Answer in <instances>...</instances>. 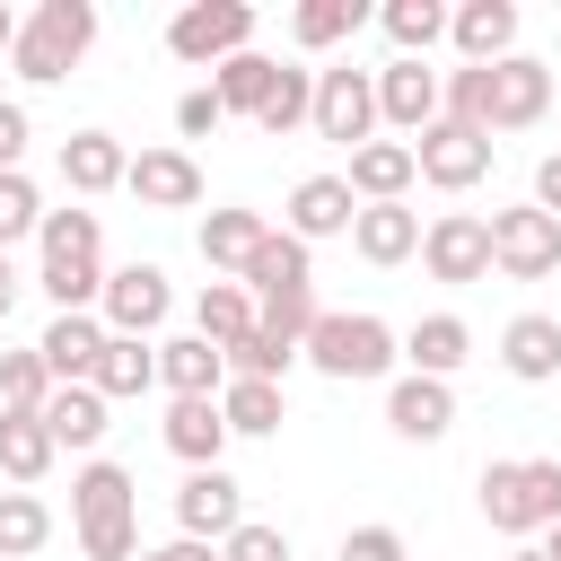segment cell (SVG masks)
<instances>
[{"label": "cell", "instance_id": "cell-1", "mask_svg": "<svg viewBox=\"0 0 561 561\" xmlns=\"http://www.w3.org/2000/svg\"><path fill=\"white\" fill-rule=\"evenodd\" d=\"M140 491H131V473L123 465H105V456H88L79 473H70V526H79V552L88 561H131L140 552Z\"/></svg>", "mask_w": 561, "mask_h": 561}, {"label": "cell", "instance_id": "cell-2", "mask_svg": "<svg viewBox=\"0 0 561 561\" xmlns=\"http://www.w3.org/2000/svg\"><path fill=\"white\" fill-rule=\"evenodd\" d=\"M473 491H482V517H491L508 543L561 526V456H500V465H482Z\"/></svg>", "mask_w": 561, "mask_h": 561}, {"label": "cell", "instance_id": "cell-3", "mask_svg": "<svg viewBox=\"0 0 561 561\" xmlns=\"http://www.w3.org/2000/svg\"><path fill=\"white\" fill-rule=\"evenodd\" d=\"M88 44H96V0H44L35 18H18L9 70H18L26 88H53V79H70V70L88 61Z\"/></svg>", "mask_w": 561, "mask_h": 561}, {"label": "cell", "instance_id": "cell-4", "mask_svg": "<svg viewBox=\"0 0 561 561\" xmlns=\"http://www.w3.org/2000/svg\"><path fill=\"white\" fill-rule=\"evenodd\" d=\"M298 359H307V368H324L333 386H359V377H386V368L403 359V342H394V324H386V316L351 307V316H316V324H307V342H298Z\"/></svg>", "mask_w": 561, "mask_h": 561}, {"label": "cell", "instance_id": "cell-5", "mask_svg": "<svg viewBox=\"0 0 561 561\" xmlns=\"http://www.w3.org/2000/svg\"><path fill=\"white\" fill-rule=\"evenodd\" d=\"M167 53H175L184 70H219V61L254 53V9H245V0H184V9L167 18Z\"/></svg>", "mask_w": 561, "mask_h": 561}, {"label": "cell", "instance_id": "cell-6", "mask_svg": "<svg viewBox=\"0 0 561 561\" xmlns=\"http://www.w3.org/2000/svg\"><path fill=\"white\" fill-rule=\"evenodd\" d=\"M167 307H175V289H167L158 263H114L105 272V298H96V324L123 333V342H149L167 324Z\"/></svg>", "mask_w": 561, "mask_h": 561}, {"label": "cell", "instance_id": "cell-7", "mask_svg": "<svg viewBox=\"0 0 561 561\" xmlns=\"http://www.w3.org/2000/svg\"><path fill=\"white\" fill-rule=\"evenodd\" d=\"M491 272H508V280H552V272H561V219H543L535 202L491 210Z\"/></svg>", "mask_w": 561, "mask_h": 561}, {"label": "cell", "instance_id": "cell-8", "mask_svg": "<svg viewBox=\"0 0 561 561\" xmlns=\"http://www.w3.org/2000/svg\"><path fill=\"white\" fill-rule=\"evenodd\" d=\"M307 123H316V140H342V149H359V140H377V79L368 70H316V105H307Z\"/></svg>", "mask_w": 561, "mask_h": 561}, {"label": "cell", "instance_id": "cell-9", "mask_svg": "<svg viewBox=\"0 0 561 561\" xmlns=\"http://www.w3.org/2000/svg\"><path fill=\"white\" fill-rule=\"evenodd\" d=\"M421 263H430V280H447V289L491 280V219H473V210H438V219L421 228Z\"/></svg>", "mask_w": 561, "mask_h": 561}, {"label": "cell", "instance_id": "cell-10", "mask_svg": "<svg viewBox=\"0 0 561 561\" xmlns=\"http://www.w3.org/2000/svg\"><path fill=\"white\" fill-rule=\"evenodd\" d=\"M491 149H500V140H482V131H465V123H430V131L412 140V167H421V184H438V193H473V184L491 175Z\"/></svg>", "mask_w": 561, "mask_h": 561}, {"label": "cell", "instance_id": "cell-11", "mask_svg": "<svg viewBox=\"0 0 561 561\" xmlns=\"http://www.w3.org/2000/svg\"><path fill=\"white\" fill-rule=\"evenodd\" d=\"M175 526H184L193 543H228V535L245 526V491H237V473H228V465L184 473V482H175Z\"/></svg>", "mask_w": 561, "mask_h": 561}, {"label": "cell", "instance_id": "cell-12", "mask_svg": "<svg viewBox=\"0 0 561 561\" xmlns=\"http://www.w3.org/2000/svg\"><path fill=\"white\" fill-rule=\"evenodd\" d=\"M386 430L394 438H412V447H438L447 430H456V386H438V377H394L386 386Z\"/></svg>", "mask_w": 561, "mask_h": 561}, {"label": "cell", "instance_id": "cell-13", "mask_svg": "<svg viewBox=\"0 0 561 561\" xmlns=\"http://www.w3.org/2000/svg\"><path fill=\"white\" fill-rule=\"evenodd\" d=\"M543 105H552V70H543L535 53L491 61V131H535Z\"/></svg>", "mask_w": 561, "mask_h": 561}, {"label": "cell", "instance_id": "cell-14", "mask_svg": "<svg viewBox=\"0 0 561 561\" xmlns=\"http://www.w3.org/2000/svg\"><path fill=\"white\" fill-rule=\"evenodd\" d=\"M351 219H359V202H351V184H342V175H298V184H289V210H280V228H289L298 245L351 237Z\"/></svg>", "mask_w": 561, "mask_h": 561}, {"label": "cell", "instance_id": "cell-15", "mask_svg": "<svg viewBox=\"0 0 561 561\" xmlns=\"http://www.w3.org/2000/svg\"><path fill=\"white\" fill-rule=\"evenodd\" d=\"M447 44L465 53V70H491L517 53V0H465L447 9Z\"/></svg>", "mask_w": 561, "mask_h": 561}, {"label": "cell", "instance_id": "cell-16", "mask_svg": "<svg viewBox=\"0 0 561 561\" xmlns=\"http://www.w3.org/2000/svg\"><path fill=\"white\" fill-rule=\"evenodd\" d=\"M377 79V123H394V131H430L438 123V70L430 61H386V70H368Z\"/></svg>", "mask_w": 561, "mask_h": 561}, {"label": "cell", "instance_id": "cell-17", "mask_svg": "<svg viewBox=\"0 0 561 561\" xmlns=\"http://www.w3.org/2000/svg\"><path fill=\"white\" fill-rule=\"evenodd\" d=\"M123 193H140V210H193L202 202V167H193V149H140L123 167Z\"/></svg>", "mask_w": 561, "mask_h": 561}, {"label": "cell", "instance_id": "cell-18", "mask_svg": "<svg viewBox=\"0 0 561 561\" xmlns=\"http://www.w3.org/2000/svg\"><path fill=\"white\" fill-rule=\"evenodd\" d=\"M500 368L517 377V386H552L561 377V316H508L500 324Z\"/></svg>", "mask_w": 561, "mask_h": 561}, {"label": "cell", "instance_id": "cell-19", "mask_svg": "<svg viewBox=\"0 0 561 561\" xmlns=\"http://www.w3.org/2000/svg\"><path fill=\"white\" fill-rule=\"evenodd\" d=\"M412 140H359L351 149V167H342V184H351V202H403L412 193Z\"/></svg>", "mask_w": 561, "mask_h": 561}, {"label": "cell", "instance_id": "cell-20", "mask_svg": "<svg viewBox=\"0 0 561 561\" xmlns=\"http://www.w3.org/2000/svg\"><path fill=\"white\" fill-rule=\"evenodd\" d=\"M394 342H403L412 377H438V386L473 359V324H465V316H447V307H438V316H421V324H412V333H394Z\"/></svg>", "mask_w": 561, "mask_h": 561}, {"label": "cell", "instance_id": "cell-21", "mask_svg": "<svg viewBox=\"0 0 561 561\" xmlns=\"http://www.w3.org/2000/svg\"><path fill=\"white\" fill-rule=\"evenodd\" d=\"M167 447L184 456V473L219 465V456H228V421H219V394H175V403H167Z\"/></svg>", "mask_w": 561, "mask_h": 561}, {"label": "cell", "instance_id": "cell-22", "mask_svg": "<svg viewBox=\"0 0 561 561\" xmlns=\"http://www.w3.org/2000/svg\"><path fill=\"white\" fill-rule=\"evenodd\" d=\"M123 167H131V149H123L114 131H70V140H61V184H70L79 202L114 193V184H123Z\"/></svg>", "mask_w": 561, "mask_h": 561}, {"label": "cell", "instance_id": "cell-23", "mask_svg": "<svg viewBox=\"0 0 561 561\" xmlns=\"http://www.w3.org/2000/svg\"><path fill=\"white\" fill-rule=\"evenodd\" d=\"M351 245H359V263H403V254H421V210H403V202H359Z\"/></svg>", "mask_w": 561, "mask_h": 561}, {"label": "cell", "instance_id": "cell-24", "mask_svg": "<svg viewBox=\"0 0 561 561\" xmlns=\"http://www.w3.org/2000/svg\"><path fill=\"white\" fill-rule=\"evenodd\" d=\"M53 430H44V412H0V473H9V491H35L44 473H53Z\"/></svg>", "mask_w": 561, "mask_h": 561}, {"label": "cell", "instance_id": "cell-25", "mask_svg": "<svg viewBox=\"0 0 561 561\" xmlns=\"http://www.w3.org/2000/svg\"><path fill=\"white\" fill-rule=\"evenodd\" d=\"M254 298H280V289H316V263H307V245L289 237V228H272L254 254H245V272H237Z\"/></svg>", "mask_w": 561, "mask_h": 561}, {"label": "cell", "instance_id": "cell-26", "mask_svg": "<svg viewBox=\"0 0 561 561\" xmlns=\"http://www.w3.org/2000/svg\"><path fill=\"white\" fill-rule=\"evenodd\" d=\"M35 351H44L53 386H88V368H96V351H105V324H96V316H53Z\"/></svg>", "mask_w": 561, "mask_h": 561}, {"label": "cell", "instance_id": "cell-27", "mask_svg": "<svg viewBox=\"0 0 561 561\" xmlns=\"http://www.w3.org/2000/svg\"><path fill=\"white\" fill-rule=\"evenodd\" d=\"M88 386H96L105 403H131V394H149V386H158V342H123V333H105V351H96Z\"/></svg>", "mask_w": 561, "mask_h": 561}, {"label": "cell", "instance_id": "cell-28", "mask_svg": "<svg viewBox=\"0 0 561 561\" xmlns=\"http://www.w3.org/2000/svg\"><path fill=\"white\" fill-rule=\"evenodd\" d=\"M219 421H228V438H280L289 394L263 386V377H228V386H219Z\"/></svg>", "mask_w": 561, "mask_h": 561}, {"label": "cell", "instance_id": "cell-29", "mask_svg": "<svg viewBox=\"0 0 561 561\" xmlns=\"http://www.w3.org/2000/svg\"><path fill=\"white\" fill-rule=\"evenodd\" d=\"M193 333H202L210 351L245 342V333H254V289H245V280H202V298H193Z\"/></svg>", "mask_w": 561, "mask_h": 561}, {"label": "cell", "instance_id": "cell-30", "mask_svg": "<svg viewBox=\"0 0 561 561\" xmlns=\"http://www.w3.org/2000/svg\"><path fill=\"white\" fill-rule=\"evenodd\" d=\"M158 386L167 394H219L228 386V359L202 333H175V342H158Z\"/></svg>", "mask_w": 561, "mask_h": 561}, {"label": "cell", "instance_id": "cell-31", "mask_svg": "<svg viewBox=\"0 0 561 561\" xmlns=\"http://www.w3.org/2000/svg\"><path fill=\"white\" fill-rule=\"evenodd\" d=\"M359 26H368V0H298V9H289L298 53H333V44H351Z\"/></svg>", "mask_w": 561, "mask_h": 561}, {"label": "cell", "instance_id": "cell-32", "mask_svg": "<svg viewBox=\"0 0 561 561\" xmlns=\"http://www.w3.org/2000/svg\"><path fill=\"white\" fill-rule=\"evenodd\" d=\"M263 237H272L263 210H210V219H202V263H210V272H245V254H254Z\"/></svg>", "mask_w": 561, "mask_h": 561}, {"label": "cell", "instance_id": "cell-33", "mask_svg": "<svg viewBox=\"0 0 561 561\" xmlns=\"http://www.w3.org/2000/svg\"><path fill=\"white\" fill-rule=\"evenodd\" d=\"M44 430H53V447H96L105 438V394L96 386H53L44 394Z\"/></svg>", "mask_w": 561, "mask_h": 561}, {"label": "cell", "instance_id": "cell-34", "mask_svg": "<svg viewBox=\"0 0 561 561\" xmlns=\"http://www.w3.org/2000/svg\"><path fill=\"white\" fill-rule=\"evenodd\" d=\"M377 26H386V44H394V61H430V44L447 35V9H438V0H386Z\"/></svg>", "mask_w": 561, "mask_h": 561}, {"label": "cell", "instance_id": "cell-35", "mask_svg": "<svg viewBox=\"0 0 561 561\" xmlns=\"http://www.w3.org/2000/svg\"><path fill=\"white\" fill-rule=\"evenodd\" d=\"M272 79H280V61H272V53H237V61H219V70H210V96H219L228 114H245V123H254V114H263V96H272Z\"/></svg>", "mask_w": 561, "mask_h": 561}, {"label": "cell", "instance_id": "cell-36", "mask_svg": "<svg viewBox=\"0 0 561 561\" xmlns=\"http://www.w3.org/2000/svg\"><path fill=\"white\" fill-rule=\"evenodd\" d=\"M35 245H44V263H105V228H96V210H44Z\"/></svg>", "mask_w": 561, "mask_h": 561}, {"label": "cell", "instance_id": "cell-37", "mask_svg": "<svg viewBox=\"0 0 561 561\" xmlns=\"http://www.w3.org/2000/svg\"><path fill=\"white\" fill-rule=\"evenodd\" d=\"M53 543V508L35 491H0V561H26Z\"/></svg>", "mask_w": 561, "mask_h": 561}, {"label": "cell", "instance_id": "cell-38", "mask_svg": "<svg viewBox=\"0 0 561 561\" xmlns=\"http://www.w3.org/2000/svg\"><path fill=\"white\" fill-rule=\"evenodd\" d=\"M307 105H316V70H289V61H280V79H272V96H263L254 131H263V140H289V131L307 123Z\"/></svg>", "mask_w": 561, "mask_h": 561}, {"label": "cell", "instance_id": "cell-39", "mask_svg": "<svg viewBox=\"0 0 561 561\" xmlns=\"http://www.w3.org/2000/svg\"><path fill=\"white\" fill-rule=\"evenodd\" d=\"M219 359H228V377H263V386H280V377L298 368V342H280V333H263V324H254V333H245V342H228Z\"/></svg>", "mask_w": 561, "mask_h": 561}, {"label": "cell", "instance_id": "cell-40", "mask_svg": "<svg viewBox=\"0 0 561 561\" xmlns=\"http://www.w3.org/2000/svg\"><path fill=\"white\" fill-rule=\"evenodd\" d=\"M44 394H53L44 351H0V412H44Z\"/></svg>", "mask_w": 561, "mask_h": 561}, {"label": "cell", "instance_id": "cell-41", "mask_svg": "<svg viewBox=\"0 0 561 561\" xmlns=\"http://www.w3.org/2000/svg\"><path fill=\"white\" fill-rule=\"evenodd\" d=\"M324 307H316V289H280V298H254V324L263 333H280V342H307V324H316Z\"/></svg>", "mask_w": 561, "mask_h": 561}, {"label": "cell", "instance_id": "cell-42", "mask_svg": "<svg viewBox=\"0 0 561 561\" xmlns=\"http://www.w3.org/2000/svg\"><path fill=\"white\" fill-rule=\"evenodd\" d=\"M35 228H44V202H35L26 167H18V175H0V254H9L18 237H35Z\"/></svg>", "mask_w": 561, "mask_h": 561}, {"label": "cell", "instance_id": "cell-43", "mask_svg": "<svg viewBox=\"0 0 561 561\" xmlns=\"http://www.w3.org/2000/svg\"><path fill=\"white\" fill-rule=\"evenodd\" d=\"M342 561H412V543H403V526L377 517V526H351L342 535Z\"/></svg>", "mask_w": 561, "mask_h": 561}, {"label": "cell", "instance_id": "cell-44", "mask_svg": "<svg viewBox=\"0 0 561 561\" xmlns=\"http://www.w3.org/2000/svg\"><path fill=\"white\" fill-rule=\"evenodd\" d=\"M219 561H289V535H280V526H263V517H245V526L219 543Z\"/></svg>", "mask_w": 561, "mask_h": 561}, {"label": "cell", "instance_id": "cell-45", "mask_svg": "<svg viewBox=\"0 0 561 561\" xmlns=\"http://www.w3.org/2000/svg\"><path fill=\"white\" fill-rule=\"evenodd\" d=\"M219 123H228V105H219L210 88H184V96H175V140H210Z\"/></svg>", "mask_w": 561, "mask_h": 561}, {"label": "cell", "instance_id": "cell-46", "mask_svg": "<svg viewBox=\"0 0 561 561\" xmlns=\"http://www.w3.org/2000/svg\"><path fill=\"white\" fill-rule=\"evenodd\" d=\"M26 140H35V123H26V105H9V96H0V175H18V158H26Z\"/></svg>", "mask_w": 561, "mask_h": 561}, {"label": "cell", "instance_id": "cell-47", "mask_svg": "<svg viewBox=\"0 0 561 561\" xmlns=\"http://www.w3.org/2000/svg\"><path fill=\"white\" fill-rule=\"evenodd\" d=\"M535 210H543V219H561V149L535 167Z\"/></svg>", "mask_w": 561, "mask_h": 561}, {"label": "cell", "instance_id": "cell-48", "mask_svg": "<svg viewBox=\"0 0 561 561\" xmlns=\"http://www.w3.org/2000/svg\"><path fill=\"white\" fill-rule=\"evenodd\" d=\"M131 561H219V543H193V535H175V543H158V552H131Z\"/></svg>", "mask_w": 561, "mask_h": 561}, {"label": "cell", "instance_id": "cell-49", "mask_svg": "<svg viewBox=\"0 0 561 561\" xmlns=\"http://www.w3.org/2000/svg\"><path fill=\"white\" fill-rule=\"evenodd\" d=\"M18 289H26V280H18V263L0 254V324H9V307H18Z\"/></svg>", "mask_w": 561, "mask_h": 561}, {"label": "cell", "instance_id": "cell-50", "mask_svg": "<svg viewBox=\"0 0 561 561\" xmlns=\"http://www.w3.org/2000/svg\"><path fill=\"white\" fill-rule=\"evenodd\" d=\"M9 44H18V9L0 0V53H9Z\"/></svg>", "mask_w": 561, "mask_h": 561}, {"label": "cell", "instance_id": "cell-51", "mask_svg": "<svg viewBox=\"0 0 561 561\" xmlns=\"http://www.w3.org/2000/svg\"><path fill=\"white\" fill-rule=\"evenodd\" d=\"M535 552H543V561H561V526H543V543H535Z\"/></svg>", "mask_w": 561, "mask_h": 561}, {"label": "cell", "instance_id": "cell-52", "mask_svg": "<svg viewBox=\"0 0 561 561\" xmlns=\"http://www.w3.org/2000/svg\"><path fill=\"white\" fill-rule=\"evenodd\" d=\"M508 561H543V552H535V543H517V552H508Z\"/></svg>", "mask_w": 561, "mask_h": 561}]
</instances>
